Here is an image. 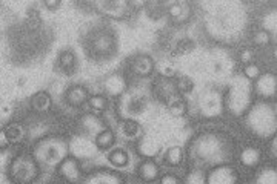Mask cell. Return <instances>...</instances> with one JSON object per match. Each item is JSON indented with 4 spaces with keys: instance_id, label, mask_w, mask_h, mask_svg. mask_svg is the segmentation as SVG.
Wrapping results in <instances>:
<instances>
[{
    "instance_id": "cell-2",
    "label": "cell",
    "mask_w": 277,
    "mask_h": 184,
    "mask_svg": "<svg viewBox=\"0 0 277 184\" xmlns=\"http://www.w3.org/2000/svg\"><path fill=\"white\" fill-rule=\"evenodd\" d=\"M14 177L20 181H31L37 175V166L28 156H19L13 166Z\"/></svg>"
},
{
    "instance_id": "cell-6",
    "label": "cell",
    "mask_w": 277,
    "mask_h": 184,
    "mask_svg": "<svg viewBox=\"0 0 277 184\" xmlns=\"http://www.w3.org/2000/svg\"><path fill=\"white\" fill-rule=\"evenodd\" d=\"M88 98H89L88 91L83 86H71L66 91V95H65L66 103L69 106H74V107H79L83 103H88Z\"/></svg>"
},
{
    "instance_id": "cell-4",
    "label": "cell",
    "mask_w": 277,
    "mask_h": 184,
    "mask_svg": "<svg viewBox=\"0 0 277 184\" xmlns=\"http://www.w3.org/2000/svg\"><path fill=\"white\" fill-rule=\"evenodd\" d=\"M64 153H66V144H64L60 140H52V143L47 144L45 147L43 153L40 155V158L48 163V164H52V163H57V161H64Z\"/></svg>"
},
{
    "instance_id": "cell-29",
    "label": "cell",
    "mask_w": 277,
    "mask_h": 184,
    "mask_svg": "<svg viewBox=\"0 0 277 184\" xmlns=\"http://www.w3.org/2000/svg\"><path fill=\"white\" fill-rule=\"evenodd\" d=\"M193 49V42L191 40H188V39H183V40H180V42H177V45H176V54H186L188 51H191Z\"/></svg>"
},
{
    "instance_id": "cell-27",
    "label": "cell",
    "mask_w": 277,
    "mask_h": 184,
    "mask_svg": "<svg viewBox=\"0 0 277 184\" xmlns=\"http://www.w3.org/2000/svg\"><path fill=\"white\" fill-rule=\"evenodd\" d=\"M159 71L163 76V78H173L174 74H176V68L173 66L171 63H168V61L159 63Z\"/></svg>"
},
{
    "instance_id": "cell-24",
    "label": "cell",
    "mask_w": 277,
    "mask_h": 184,
    "mask_svg": "<svg viewBox=\"0 0 277 184\" xmlns=\"http://www.w3.org/2000/svg\"><path fill=\"white\" fill-rule=\"evenodd\" d=\"M186 183L190 184H203L207 183V175H205L202 170H191L188 173V177H186Z\"/></svg>"
},
{
    "instance_id": "cell-3",
    "label": "cell",
    "mask_w": 277,
    "mask_h": 184,
    "mask_svg": "<svg viewBox=\"0 0 277 184\" xmlns=\"http://www.w3.org/2000/svg\"><path fill=\"white\" fill-rule=\"evenodd\" d=\"M239 180V172L234 168H229V166H219V168H214L208 175H207V183L210 184H233L237 183Z\"/></svg>"
},
{
    "instance_id": "cell-1",
    "label": "cell",
    "mask_w": 277,
    "mask_h": 184,
    "mask_svg": "<svg viewBox=\"0 0 277 184\" xmlns=\"http://www.w3.org/2000/svg\"><path fill=\"white\" fill-rule=\"evenodd\" d=\"M248 124H251L259 135H271L276 131V110L266 105L256 106L248 117Z\"/></svg>"
},
{
    "instance_id": "cell-7",
    "label": "cell",
    "mask_w": 277,
    "mask_h": 184,
    "mask_svg": "<svg viewBox=\"0 0 277 184\" xmlns=\"http://www.w3.org/2000/svg\"><path fill=\"white\" fill-rule=\"evenodd\" d=\"M154 68V61L148 55H137L136 59L131 61V69L134 74H137L140 77H147L151 74Z\"/></svg>"
},
{
    "instance_id": "cell-11",
    "label": "cell",
    "mask_w": 277,
    "mask_h": 184,
    "mask_svg": "<svg viewBox=\"0 0 277 184\" xmlns=\"http://www.w3.org/2000/svg\"><path fill=\"white\" fill-rule=\"evenodd\" d=\"M105 91L108 92L110 95H119L125 91V86H127V83H125L123 77L122 76H111L105 80Z\"/></svg>"
},
{
    "instance_id": "cell-18",
    "label": "cell",
    "mask_w": 277,
    "mask_h": 184,
    "mask_svg": "<svg viewBox=\"0 0 277 184\" xmlns=\"http://www.w3.org/2000/svg\"><path fill=\"white\" fill-rule=\"evenodd\" d=\"M5 132H6V135H8V138H10L11 143H20L25 138V129L20 124H17V123L8 126L5 129Z\"/></svg>"
},
{
    "instance_id": "cell-14",
    "label": "cell",
    "mask_w": 277,
    "mask_h": 184,
    "mask_svg": "<svg viewBox=\"0 0 277 184\" xmlns=\"http://www.w3.org/2000/svg\"><path fill=\"white\" fill-rule=\"evenodd\" d=\"M166 105H168V110L171 112V115L174 117H182L186 112V106L185 101L180 97H176V94L173 97L166 98Z\"/></svg>"
},
{
    "instance_id": "cell-21",
    "label": "cell",
    "mask_w": 277,
    "mask_h": 184,
    "mask_svg": "<svg viewBox=\"0 0 277 184\" xmlns=\"http://www.w3.org/2000/svg\"><path fill=\"white\" fill-rule=\"evenodd\" d=\"M277 172L274 168H263L257 173V183H276Z\"/></svg>"
},
{
    "instance_id": "cell-30",
    "label": "cell",
    "mask_w": 277,
    "mask_h": 184,
    "mask_svg": "<svg viewBox=\"0 0 277 184\" xmlns=\"http://www.w3.org/2000/svg\"><path fill=\"white\" fill-rule=\"evenodd\" d=\"M28 26L31 30H35V28L40 26V17H39L37 11H34V9H31L28 13Z\"/></svg>"
},
{
    "instance_id": "cell-20",
    "label": "cell",
    "mask_w": 277,
    "mask_h": 184,
    "mask_svg": "<svg viewBox=\"0 0 277 184\" xmlns=\"http://www.w3.org/2000/svg\"><path fill=\"white\" fill-rule=\"evenodd\" d=\"M122 132L127 138H137L140 134V126L136 122H132V120H127L122 124Z\"/></svg>"
},
{
    "instance_id": "cell-17",
    "label": "cell",
    "mask_w": 277,
    "mask_h": 184,
    "mask_svg": "<svg viewBox=\"0 0 277 184\" xmlns=\"http://www.w3.org/2000/svg\"><path fill=\"white\" fill-rule=\"evenodd\" d=\"M88 105L94 112H103V110L108 109V98L102 94H96L88 98Z\"/></svg>"
},
{
    "instance_id": "cell-5",
    "label": "cell",
    "mask_w": 277,
    "mask_h": 184,
    "mask_svg": "<svg viewBox=\"0 0 277 184\" xmlns=\"http://www.w3.org/2000/svg\"><path fill=\"white\" fill-rule=\"evenodd\" d=\"M59 170H60V175L66 181L76 183V181H80V178H82V172H80L79 161L76 158H73V156H68V158H65L64 161H62L59 166Z\"/></svg>"
},
{
    "instance_id": "cell-13",
    "label": "cell",
    "mask_w": 277,
    "mask_h": 184,
    "mask_svg": "<svg viewBox=\"0 0 277 184\" xmlns=\"http://www.w3.org/2000/svg\"><path fill=\"white\" fill-rule=\"evenodd\" d=\"M59 68L64 71L65 74L74 72L76 68V57L71 51H64L59 55Z\"/></svg>"
},
{
    "instance_id": "cell-23",
    "label": "cell",
    "mask_w": 277,
    "mask_h": 184,
    "mask_svg": "<svg viewBox=\"0 0 277 184\" xmlns=\"http://www.w3.org/2000/svg\"><path fill=\"white\" fill-rule=\"evenodd\" d=\"M185 11H186V8H185L183 3H174V5L169 6V9H168L169 15H171V18H174V20H183Z\"/></svg>"
},
{
    "instance_id": "cell-12",
    "label": "cell",
    "mask_w": 277,
    "mask_h": 184,
    "mask_svg": "<svg viewBox=\"0 0 277 184\" xmlns=\"http://www.w3.org/2000/svg\"><path fill=\"white\" fill-rule=\"evenodd\" d=\"M31 107L35 112H47L51 107V97L47 92H39L31 98Z\"/></svg>"
},
{
    "instance_id": "cell-16",
    "label": "cell",
    "mask_w": 277,
    "mask_h": 184,
    "mask_svg": "<svg viewBox=\"0 0 277 184\" xmlns=\"http://www.w3.org/2000/svg\"><path fill=\"white\" fill-rule=\"evenodd\" d=\"M183 161V151H182V147H179V146H173V147H169V149L166 151L165 153V163L169 164V166H179Z\"/></svg>"
},
{
    "instance_id": "cell-28",
    "label": "cell",
    "mask_w": 277,
    "mask_h": 184,
    "mask_svg": "<svg viewBox=\"0 0 277 184\" xmlns=\"http://www.w3.org/2000/svg\"><path fill=\"white\" fill-rule=\"evenodd\" d=\"M254 59H256V54H254V51H253V49H249V48L242 49V51H240V54H239V60L242 61L244 64H249V63H253V61H254Z\"/></svg>"
},
{
    "instance_id": "cell-32",
    "label": "cell",
    "mask_w": 277,
    "mask_h": 184,
    "mask_svg": "<svg viewBox=\"0 0 277 184\" xmlns=\"http://www.w3.org/2000/svg\"><path fill=\"white\" fill-rule=\"evenodd\" d=\"M10 143H11V141H10V138H8L6 132H5V131L0 132V147H2V149H5V147L10 144Z\"/></svg>"
},
{
    "instance_id": "cell-31",
    "label": "cell",
    "mask_w": 277,
    "mask_h": 184,
    "mask_svg": "<svg viewBox=\"0 0 277 184\" xmlns=\"http://www.w3.org/2000/svg\"><path fill=\"white\" fill-rule=\"evenodd\" d=\"M160 183L162 184H182V180L176 177V175H165V177H162V180H160Z\"/></svg>"
},
{
    "instance_id": "cell-15",
    "label": "cell",
    "mask_w": 277,
    "mask_h": 184,
    "mask_svg": "<svg viewBox=\"0 0 277 184\" xmlns=\"http://www.w3.org/2000/svg\"><path fill=\"white\" fill-rule=\"evenodd\" d=\"M114 140H115L114 132L110 131V129H106V131H100L96 135V146L99 147L100 151H105L114 144Z\"/></svg>"
},
{
    "instance_id": "cell-25",
    "label": "cell",
    "mask_w": 277,
    "mask_h": 184,
    "mask_svg": "<svg viewBox=\"0 0 277 184\" xmlns=\"http://www.w3.org/2000/svg\"><path fill=\"white\" fill-rule=\"evenodd\" d=\"M244 76L249 80H257L259 76H261V68L257 66L254 63H249V64H245L244 68Z\"/></svg>"
},
{
    "instance_id": "cell-33",
    "label": "cell",
    "mask_w": 277,
    "mask_h": 184,
    "mask_svg": "<svg viewBox=\"0 0 277 184\" xmlns=\"http://www.w3.org/2000/svg\"><path fill=\"white\" fill-rule=\"evenodd\" d=\"M43 3L47 5V8H48V9H56V8H59V6H60V0H54V2H51V0H45Z\"/></svg>"
},
{
    "instance_id": "cell-26",
    "label": "cell",
    "mask_w": 277,
    "mask_h": 184,
    "mask_svg": "<svg viewBox=\"0 0 277 184\" xmlns=\"http://www.w3.org/2000/svg\"><path fill=\"white\" fill-rule=\"evenodd\" d=\"M253 42L257 46H266L268 43L271 42L270 32H268V31H256L254 35H253Z\"/></svg>"
},
{
    "instance_id": "cell-34",
    "label": "cell",
    "mask_w": 277,
    "mask_h": 184,
    "mask_svg": "<svg viewBox=\"0 0 277 184\" xmlns=\"http://www.w3.org/2000/svg\"><path fill=\"white\" fill-rule=\"evenodd\" d=\"M276 146H277V140H276V137H274V140H271V143H270V155L271 156H274L276 158Z\"/></svg>"
},
{
    "instance_id": "cell-8",
    "label": "cell",
    "mask_w": 277,
    "mask_h": 184,
    "mask_svg": "<svg viewBox=\"0 0 277 184\" xmlns=\"http://www.w3.org/2000/svg\"><path fill=\"white\" fill-rule=\"evenodd\" d=\"M276 76L273 74H261L257 78V91L262 97H273L276 94Z\"/></svg>"
},
{
    "instance_id": "cell-22",
    "label": "cell",
    "mask_w": 277,
    "mask_h": 184,
    "mask_svg": "<svg viewBox=\"0 0 277 184\" xmlns=\"http://www.w3.org/2000/svg\"><path fill=\"white\" fill-rule=\"evenodd\" d=\"M176 89L179 92H182V94H190V92H193V89H194V81L188 77H182L176 83Z\"/></svg>"
},
{
    "instance_id": "cell-10",
    "label": "cell",
    "mask_w": 277,
    "mask_h": 184,
    "mask_svg": "<svg viewBox=\"0 0 277 184\" xmlns=\"http://www.w3.org/2000/svg\"><path fill=\"white\" fill-rule=\"evenodd\" d=\"M240 161H242L244 166L246 168H256V166L261 164L262 161V153L256 147H246L244 149V152L240 153Z\"/></svg>"
},
{
    "instance_id": "cell-19",
    "label": "cell",
    "mask_w": 277,
    "mask_h": 184,
    "mask_svg": "<svg viewBox=\"0 0 277 184\" xmlns=\"http://www.w3.org/2000/svg\"><path fill=\"white\" fill-rule=\"evenodd\" d=\"M108 160H110V163L113 166H115V168H125V166H127L128 161H130L128 153L125 151H120V149L111 152L110 156H108Z\"/></svg>"
},
{
    "instance_id": "cell-9",
    "label": "cell",
    "mask_w": 277,
    "mask_h": 184,
    "mask_svg": "<svg viewBox=\"0 0 277 184\" xmlns=\"http://www.w3.org/2000/svg\"><path fill=\"white\" fill-rule=\"evenodd\" d=\"M139 177L140 180H144L147 183H151V181H154L159 178V175H160V169H159V166L153 161V160H145V161H142L140 166H139Z\"/></svg>"
}]
</instances>
